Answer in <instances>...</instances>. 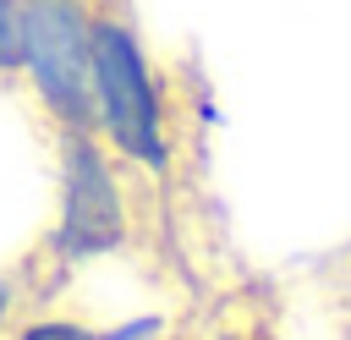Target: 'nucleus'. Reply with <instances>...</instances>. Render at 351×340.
I'll list each match as a JSON object with an SVG mask.
<instances>
[{
    "mask_svg": "<svg viewBox=\"0 0 351 340\" xmlns=\"http://www.w3.org/2000/svg\"><path fill=\"white\" fill-rule=\"evenodd\" d=\"M88 132L137 175H165L176 165V115L165 71L143 27L104 0L93 16V121Z\"/></svg>",
    "mask_w": 351,
    "mask_h": 340,
    "instance_id": "1",
    "label": "nucleus"
},
{
    "mask_svg": "<svg viewBox=\"0 0 351 340\" xmlns=\"http://www.w3.org/2000/svg\"><path fill=\"white\" fill-rule=\"evenodd\" d=\"M126 236H132V203H126L121 159L88 126H60L55 132V219L44 236V258L60 269H77L88 258L126 247Z\"/></svg>",
    "mask_w": 351,
    "mask_h": 340,
    "instance_id": "2",
    "label": "nucleus"
},
{
    "mask_svg": "<svg viewBox=\"0 0 351 340\" xmlns=\"http://www.w3.org/2000/svg\"><path fill=\"white\" fill-rule=\"evenodd\" d=\"M104 0H16V82L60 126L93 121V16Z\"/></svg>",
    "mask_w": 351,
    "mask_h": 340,
    "instance_id": "3",
    "label": "nucleus"
},
{
    "mask_svg": "<svg viewBox=\"0 0 351 340\" xmlns=\"http://www.w3.org/2000/svg\"><path fill=\"white\" fill-rule=\"evenodd\" d=\"M159 318H126V324H88L71 313H27L11 324V340H159Z\"/></svg>",
    "mask_w": 351,
    "mask_h": 340,
    "instance_id": "4",
    "label": "nucleus"
},
{
    "mask_svg": "<svg viewBox=\"0 0 351 340\" xmlns=\"http://www.w3.org/2000/svg\"><path fill=\"white\" fill-rule=\"evenodd\" d=\"M22 302H27V280L11 274V269H0V340H5L11 324L22 318Z\"/></svg>",
    "mask_w": 351,
    "mask_h": 340,
    "instance_id": "5",
    "label": "nucleus"
},
{
    "mask_svg": "<svg viewBox=\"0 0 351 340\" xmlns=\"http://www.w3.org/2000/svg\"><path fill=\"white\" fill-rule=\"evenodd\" d=\"M16 77V0H0V82Z\"/></svg>",
    "mask_w": 351,
    "mask_h": 340,
    "instance_id": "6",
    "label": "nucleus"
}]
</instances>
